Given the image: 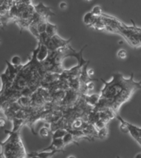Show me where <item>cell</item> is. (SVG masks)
Here are the masks:
<instances>
[{"label": "cell", "mask_w": 141, "mask_h": 158, "mask_svg": "<svg viewBox=\"0 0 141 158\" xmlns=\"http://www.w3.org/2000/svg\"><path fill=\"white\" fill-rule=\"evenodd\" d=\"M17 102L19 104V106L22 108H27L32 104L31 97H27V96H19V98L17 100Z\"/></svg>", "instance_id": "obj_10"}, {"label": "cell", "mask_w": 141, "mask_h": 158, "mask_svg": "<svg viewBox=\"0 0 141 158\" xmlns=\"http://www.w3.org/2000/svg\"><path fill=\"white\" fill-rule=\"evenodd\" d=\"M35 10L36 12L38 13L40 16H41L44 18H48L49 16H54V12H52L51 8L49 7H47L43 4V2H39L38 4L35 5Z\"/></svg>", "instance_id": "obj_5"}, {"label": "cell", "mask_w": 141, "mask_h": 158, "mask_svg": "<svg viewBox=\"0 0 141 158\" xmlns=\"http://www.w3.org/2000/svg\"><path fill=\"white\" fill-rule=\"evenodd\" d=\"M52 41H53V43H54V46H55V48H56V49L58 50V49H61V48H64V47L68 46V45H69V43H70V41H71V38L69 40H64L63 39L62 37H60L59 35L57 34L56 35H54V36H53L51 38Z\"/></svg>", "instance_id": "obj_7"}, {"label": "cell", "mask_w": 141, "mask_h": 158, "mask_svg": "<svg viewBox=\"0 0 141 158\" xmlns=\"http://www.w3.org/2000/svg\"><path fill=\"white\" fill-rule=\"evenodd\" d=\"M76 139L77 138L70 132H69V131L66 133V135L64 136V138H63L65 146L68 145V144H70V143H76V144H78V143L76 142Z\"/></svg>", "instance_id": "obj_16"}, {"label": "cell", "mask_w": 141, "mask_h": 158, "mask_svg": "<svg viewBox=\"0 0 141 158\" xmlns=\"http://www.w3.org/2000/svg\"><path fill=\"white\" fill-rule=\"evenodd\" d=\"M83 99L87 105H88L90 106H92L93 108H95L97 105H98L100 99H101V94L99 93H94L91 94V95H83Z\"/></svg>", "instance_id": "obj_6"}, {"label": "cell", "mask_w": 141, "mask_h": 158, "mask_svg": "<svg viewBox=\"0 0 141 158\" xmlns=\"http://www.w3.org/2000/svg\"><path fill=\"white\" fill-rule=\"evenodd\" d=\"M5 124V119L3 118H1V126L2 127H3Z\"/></svg>", "instance_id": "obj_27"}, {"label": "cell", "mask_w": 141, "mask_h": 158, "mask_svg": "<svg viewBox=\"0 0 141 158\" xmlns=\"http://www.w3.org/2000/svg\"><path fill=\"white\" fill-rule=\"evenodd\" d=\"M10 63L15 67L22 66V59H21V58L19 56H17V55H15V56L12 57Z\"/></svg>", "instance_id": "obj_21"}, {"label": "cell", "mask_w": 141, "mask_h": 158, "mask_svg": "<svg viewBox=\"0 0 141 158\" xmlns=\"http://www.w3.org/2000/svg\"><path fill=\"white\" fill-rule=\"evenodd\" d=\"M59 7L61 10H65L68 7V4H67L66 2H60L59 4Z\"/></svg>", "instance_id": "obj_25"}, {"label": "cell", "mask_w": 141, "mask_h": 158, "mask_svg": "<svg viewBox=\"0 0 141 158\" xmlns=\"http://www.w3.org/2000/svg\"><path fill=\"white\" fill-rule=\"evenodd\" d=\"M57 27L56 25L53 24L51 22H49V21H47V27H46V34L52 38L54 35H57Z\"/></svg>", "instance_id": "obj_11"}, {"label": "cell", "mask_w": 141, "mask_h": 158, "mask_svg": "<svg viewBox=\"0 0 141 158\" xmlns=\"http://www.w3.org/2000/svg\"><path fill=\"white\" fill-rule=\"evenodd\" d=\"M96 17L93 16V14L91 12H88L84 14L83 21L84 24L87 25L88 27H92L94 22H95V21H96Z\"/></svg>", "instance_id": "obj_9"}, {"label": "cell", "mask_w": 141, "mask_h": 158, "mask_svg": "<svg viewBox=\"0 0 141 158\" xmlns=\"http://www.w3.org/2000/svg\"><path fill=\"white\" fill-rule=\"evenodd\" d=\"M84 126L83 120L80 118H75L72 123V128L74 130H82Z\"/></svg>", "instance_id": "obj_15"}, {"label": "cell", "mask_w": 141, "mask_h": 158, "mask_svg": "<svg viewBox=\"0 0 141 158\" xmlns=\"http://www.w3.org/2000/svg\"><path fill=\"white\" fill-rule=\"evenodd\" d=\"M47 21H48V19H43L41 22H39L38 25H37V28H38V31H39L40 35L46 32Z\"/></svg>", "instance_id": "obj_17"}, {"label": "cell", "mask_w": 141, "mask_h": 158, "mask_svg": "<svg viewBox=\"0 0 141 158\" xmlns=\"http://www.w3.org/2000/svg\"><path fill=\"white\" fill-rule=\"evenodd\" d=\"M116 55H117V57H118L119 59H126V57H127V51L124 49H119L118 51H117V53H116Z\"/></svg>", "instance_id": "obj_22"}, {"label": "cell", "mask_w": 141, "mask_h": 158, "mask_svg": "<svg viewBox=\"0 0 141 158\" xmlns=\"http://www.w3.org/2000/svg\"><path fill=\"white\" fill-rule=\"evenodd\" d=\"M35 49L36 51V61L39 64H43L45 61H46L49 58V54H50V51L47 48L46 45L38 42L37 48Z\"/></svg>", "instance_id": "obj_3"}, {"label": "cell", "mask_w": 141, "mask_h": 158, "mask_svg": "<svg viewBox=\"0 0 141 158\" xmlns=\"http://www.w3.org/2000/svg\"><path fill=\"white\" fill-rule=\"evenodd\" d=\"M67 158H76L74 156H68Z\"/></svg>", "instance_id": "obj_30"}, {"label": "cell", "mask_w": 141, "mask_h": 158, "mask_svg": "<svg viewBox=\"0 0 141 158\" xmlns=\"http://www.w3.org/2000/svg\"><path fill=\"white\" fill-rule=\"evenodd\" d=\"M135 158H141V153H138V154H136Z\"/></svg>", "instance_id": "obj_28"}, {"label": "cell", "mask_w": 141, "mask_h": 158, "mask_svg": "<svg viewBox=\"0 0 141 158\" xmlns=\"http://www.w3.org/2000/svg\"><path fill=\"white\" fill-rule=\"evenodd\" d=\"M68 133V130L65 128H57L54 131L52 134V138L53 139H58V138H64V137Z\"/></svg>", "instance_id": "obj_14"}, {"label": "cell", "mask_w": 141, "mask_h": 158, "mask_svg": "<svg viewBox=\"0 0 141 158\" xmlns=\"http://www.w3.org/2000/svg\"><path fill=\"white\" fill-rule=\"evenodd\" d=\"M8 134V138L1 143L2 158H26L27 153L21 139L20 132L13 133L12 131L5 130Z\"/></svg>", "instance_id": "obj_2"}, {"label": "cell", "mask_w": 141, "mask_h": 158, "mask_svg": "<svg viewBox=\"0 0 141 158\" xmlns=\"http://www.w3.org/2000/svg\"><path fill=\"white\" fill-rule=\"evenodd\" d=\"M103 87L101 90V99L98 105L93 108L95 112H100L105 109H111L116 114L121 106L128 101L137 90L141 89V83L135 81L134 73L129 78L124 77L120 73H116L112 75L110 81H104Z\"/></svg>", "instance_id": "obj_1"}, {"label": "cell", "mask_w": 141, "mask_h": 158, "mask_svg": "<svg viewBox=\"0 0 141 158\" xmlns=\"http://www.w3.org/2000/svg\"><path fill=\"white\" fill-rule=\"evenodd\" d=\"M65 144L64 143L63 138H58V139H52L51 143L49 144V147L42 149L43 152H52V151H56V152H64V148Z\"/></svg>", "instance_id": "obj_4"}, {"label": "cell", "mask_w": 141, "mask_h": 158, "mask_svg": "<svg viewBox=\"0 0 141 158\" xmlns=\"http://www.w3.org/2000/svg\"><path fill=\"white\" fill-rule=\"evenodd\" d=\"M37 25H38V23L37 22H32V23L30 24V26L28 27V31H29L31 33H32L33 35H34L36 38L38 40H39L40 39V33L39 31H38V28H37Z\"/></svg>", "instance_id": "obj_13"}, {"label": "cell", "mask_w": 141, "mask_h": 158, "mask_svg": "<svg viewBox=\"0 0 141 158\" xmlns=\"http://www.w3.org/2000/svg\"><path fill=\"white\" fill-rule=\"evenodd\" d=\"M57 152L56 151H52V152H43V151H38V152H32L27 153V157L36 156L40 158H52Z\"/></svg>", "instance_id": "obj_8"}, {"label": "cell", "mask_w": 141, "mask_h": 158, "mask_svg": "<svg viewBox=\"0 0 141 158\" xmlns=\"http://www.w3.org/2000/svg\"><path fill=\"white\" fill-rule=\"evenodd\" d=\"M91 12L96 17H101L103 15V13H102V9H101V7L100 6H95V7H93V8L92 9Z\"/></svg>", "instance_id": "obj_19"}, {"label": "cell", "mask_w": 141, "mask_h": 158, "mask_svg": "<svg viewBox=\"0 0 141 158\" xmlns=\"http://www.w3.org/2000/svg\"><path fill=\"white\" fill-rule=\"evenodd\" d=\"M25 122V119H20V118H13L12 119V132L13 133H17L19 132L20 128L23 125V123Z\"/></svg>", "instance_id": "obj_12"}, {"label": "cell", "mask_w": 141, "mask_h": 158, "mask_svg": "<svg viewBox=\"0 0 141 158\" xmlns=\"http://www.w3.org/2000/svg\"><path fill=\"white\" fill-rule=\"evenodd\" d=\"M29 158H40L38 156H29Z\"/></svg>", "instance_id": "obj_29"}, {"label": "cell", "mask_w": 141, "mask_h": 158, "mask_svg": "<svg viewBox=\"0 0 141 158\" xmlns=\"http://www.w3.org/2000/svg\"><path fill=\"white\" fill-rule=\"evenodd\" d=\"M94 88V83L92 81H90L89 82L87 83V89H88V91H90L92 90H93Z\"/></svg>", "instance_id": "obj_24"}, {"label": "cell", "mask_w": 141, "mask_h": 158, "mask_svg": "<svg viewBox=\"0 0 141 158\" xmlns=\"http://www.w3.org/2000/svg\"><path fill=\"white\" fill-rule=\"evenodd\" d=\"M108 127L106 126V128H104L103 129H101V130L98 131L97 132V134H96V137L99 138H101V139H104V138H106L108 135Z\"/></svg>", "instance_id": "obj_20"}, {"label": "cell", "mask_w": 141, "mask_h": 158, "mask_svg": "<svg viewBox=\"0 0 141 158\" xmlns=\"http://www.w3.org/2000/svg\"><path fill=\"white\" fill-rule=\"evenodd\" d=\"M93 126L95 129H96V133H97L98 131L103 129L104 128H106V126H107V123H106L105 121L101 120V119H99V120H97L96 123H94Z\"/></svg>", "instance_id": "obj_18"}, {"label": "cell", "mask_w": 141, "mask_h": 158, "mask_svg": "<svg viewBox=\"0 0 141 158\" xmlns=\"http://www.w3.org/2000/svg\"><path fill=\"white\" fill-rule=\"evenodd\" d=\"M49 130L48 128H45V127H42L41 129L39 130V135L41 137V138H46L49 136Z\"/></svg>", "instance_id": "obj_23"}, {"label": "cell", "mask_w": 141, "mask_h": 158, "mask_svg": "<svg viewBox=\"0 0 141 158\" xmlns=\"http://www.w3.org/2000/svg\"><path fill=\"white\" fill-rule=\"evenodd\" d=\"M139 82H140V83H141V81H139Z\"/></svg>", "instance_id": "obj_31"}, {"label": "cell", "mask_w": 141, "mask_h": 158, "mask_svg": "<svg viewBox=\"0 0 141 158\" xmlns=\"http://www.w3.org/2000/svg\"><path fill=\"white\" fill-rule=\"evenodd\" d=\"M88 75L89 77L91 78L94 75V70H93V69H88Z\"/></svg>", "instance_id": "obj_26"}]
</instances>
